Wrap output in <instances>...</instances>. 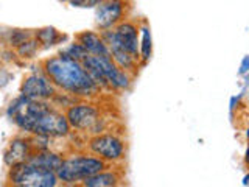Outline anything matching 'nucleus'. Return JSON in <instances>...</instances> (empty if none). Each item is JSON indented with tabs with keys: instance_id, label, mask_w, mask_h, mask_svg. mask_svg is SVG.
Listing matches in <instances>:
<instances>
[{
	"instance_id": "18",
	"label": "nucleus",
	"mask_w": 249,
	"mask_h": 187,
	"mask_svg": "<svg viewBox=\"0 0 249 187\" xmlns=\"http://www.w3.org/2000/svg\"><path fill=\"white\" fill-rule=\"evenodd\" d=\"M31 37H35V33L31 30H13L10 35V45L18 49L19 45L27 42Z\"/></svg>"
},
{
	"instance_id": "23",
	"label": "nucleus",
	"mask_w": 249,
	"mask_h": 187,
	"mask_svg": "<svg viewBox=\"0 0 249 187\" xmlns=\"http://www.w3.org/2000/svg\"><path fill=\"white\" fill-rule=\"evenodd\" d=\"M238 98H240V97H232V98H231V105H229L231 111H233V109H235V106H237V103H238Z\"/></svg>"
},
{
	"instance_id": "11",
	"label": "nucleus",
	"mask_w": 249,
	"mask_h": 187,
	"mask_svg": "<svg viewBox=\"0 0 249 187\" xmlns=\"http://www.w3.org/2000/svg\"><path fill=\"white\" fill-rule=\"evenodd\" d=\"M42 171L44 170H39V168L33 167L27 161L20 162V164H18V166L10 167V170H8V176H6V183L33 187L39 179V176H41Z\"/></svg>"
},
{
	"instance_id": "12",
	"label": "nucleus",
	"mask_w": 249,
	"mask_h": 187,
	"mask_svg": "<svg viewBox=\"0 0 249 187\" xmlns=\"http://www.w3.org/2000/svg\"><path fill=\"white\" fill-rule=\"evenodd\" d=\"M75 41L80 42L89 55H97V56H111L109 47L105 42L103 36L97 31H81L75 36Z\"/></svg>"
},
{
	"instance_id": "7",
	"label": "nucleus",
	"mask_w": 249,
	"mask_h": 187,
	"mask_svg": "<svg viewBox=\"0 0 249 187\" xmlns=\"http://www.w3.org/2000/svg\"><path fill=\"white\" fill-rule=\"evenodd\" d=\"M56 88L50 81V78L44 74V70H37L27 75L20 84V95L30 100H44L49 101L56 95Z\"/></svg>"
},
{
	"instance_id": "13",
	"label": "nucleus",
	"mask_w": 249,
	"mask_h": 187,
	"mask_svg": "<svg viewBox=\"0 0 249 187\" xmlns=\"http://www.w3.org/2000/svg\"><path fill=\"white\" fill-rule=\"evenodd\" d=\"M62 161H64L62 154H59L56 151H52V150H45V151H33L30 154L27 162L39 170L54 171V173H56L58 168L61 167Z\"/></svg>"
},
{
	"instance_id": "24",
	"label": "nucleus",
	"mask_w": 249,
	"mask_h": 187,
	"mask_svg": "<svg viewBox=\"0 0 249 187\" xmlns=\"http://www.w3.org/2000/svg\"><path fill=\"white\" fill-rule=\"evenodd\" d=\"M61 187H84L81 183H72V184H61Z\"/></svg>"
},
{
	"instance_id": "15",
	"label": "nucleus",
	"mask_w": 249,
	"mask_h": 187,
	"mask_svg": "<svg viewBox=\"0 0 249 187\" xmlns=\"http://www.w3.org/2000/svg\"><path fill=\"white\" fill-rule=\"evenodd\" d=\"M140 47H139V52H140V62L142 64H146L148 61L151 59V55H153V37H151V30L150 27L143 23L140 25Z\"/></svg>"
},
{
	"instance_id": "22",
	"label": "nucleus",
	"mask_w": 249,
	"mask_h": 187,
	"mask_svg": "<svg viewBox=\"0 0 249 187\" xmlns=\"http://www.w3.org/2000/svg\"><path fill=\"white\" fill-rule=\"evenodd\" d=\"M61 2H66L70 6H84L86 0H61Z\"/></svg>"
},
{
	"instance_id": "5",
	"label": "nucleus",
	"mask_w": 249,
	"mask_h": 187,
	"mask_svg": "<svg viewBox=\"0 0 249 187\" xmlns=\"http://www.w3.org/2000/svg\"><path fill=\"white\" fill-rule=\"evenodd\" d=\"M88 148L106 164H119L126 158V142L115 132H100L92 136Z\"/></svg>"
},
{
	"instance_id": "25",
	"label": "nucleus",
	"mask_w": 249,
	"mask_h": 187,
	"mask_svg": "<svg viewBox=\"0 0 249 187\" xmlns=\"http://www.w3.org/2000/svg\"><path fill=\"white\" fill-rule=\"evenodd\" d=\"M245 162L249 166V145H248V150H246V154H245Z\"/></svg>"
},
{
	"instance_id": "9",
	"label": "nucleus",
	"mask_w": 249,
	"mask_h": 187,
	"mask_svg": "<svg viewBox=\"0 0 249 187\" xmlns=\"http://www.w3.org/2000/svg\"><path fill=\"white\" fill-rule=\"evenodd\" d=\"M114 31H115L117 37H119V42H120V45L123 47V49L126 50L128 53H131L136 59L140 61V52H139L140 28H139L137 23L134 20L124 19L114 28Z\"/></svg>"
},
{
	"instance_id": "26",
	"label": "nucleus",
	"mask_w": 249,
	"mask_h": 187,
	"mask_svg": "<svg viewBox=\"0 0 249 187\" xmlns=\"http://www.w3.org/2000/svg\"><path fill=\"white\" fill-rule=\"evenodd\" d=\"M243 186H249V173L243 178Z\"/></svg>"
},
{
	"instance_id": "21",
	"label": "nucleus",
	"mask_w": 249,
	"mask_h": 187,
	"mask_svg": "<svg viewBox=\"0 0 249 187\" xmlns=\"http://www.w3.org/2000/svg\"><path fill=\"white\" fill-rule=\"evenodd\" d=\"M103 2H105V0H86L84 6L86 8H95V6H100Z\"/></svg>"
},
{
	"instance_id": "28",
	"label": "nucleus",
	"mask_w": 249,
	"mask_h": 187,
	"mask_svg": "<svg viewBox=\"0 0 249 187\" xmlns=\"http://www.w3.org/2000/svg\"><path fill=\"white\" fill-rule=\"evenodd\" d=\"M120 187H124V186H120Z\"/></svg>"
},
{
	"instance_id": "20",
	"label": "nucleus",
	"mask_w": 249,
	"mask_h": 187,
	"mask_svg": "<svg viewBox=\"0 0 249 187\" xmlns=\"http://www.w3.org/2000/svg\"><path fill=\"white\" fill-rule=\"evenodd\" d=\"M248 72H249V55H246L243 58V61H241V64H240V70H238L240 75H246Z\"/></svg>"
},
{
	"instance_id": "19",
	"label": "nucleus",
	"mask_w": 249,
	"mask_h": 187,
	"mask_svg": "<svg viewBox=\"0 0 249 187\" xmlns=\"http://www.w3.org/2000/svg\"><path fill=\"white\" fill-rule=\"evenodd\" d=\"M39 47H41V45H39V42L36 41L35 37H31V39H28L27 42H23L22 45H19L16 50H18V55L20 58H33Z\"/></svg>"
},
{
	"instance_id": "16",
	"label": "nucleus",
	"mask_w": 249,
	"mask_h": 187,
	"mask_svg": "<svg viewBox=\"0 0 249 187\" xmlns=\"http://www.w3.org/2000/svg\"><path fill=\"white\" fill-rule=\"evenodd\" d=\"M35 39L39 42L41 47L49 49V47L58 44L62 39V36L54 27H44V28H39L35 31Z\"/></svg>"
},
{
	"instance_id": "1",
	"label": "nucleus",
	"mask_w": 249,
	"mask_h": 187,
	"mask_svg": "<svg viewBox=\"0 0 249 187\" xmlns=\"http://www.w3.org/2000/svg\"><path fill=\"white\" fill-rule=\"evenodd\" d=\"M6 115L18 128L35 136L66 137L72 130L66 114L44 100H30L19 95L8 106Z\"/></svg>"
},
{
	"instance_id": "8",
	"label": "nucleus",
	"mask_w": 249,
	"mask_h": 187,
	"mask_svg": "<svg viewBox=\"0 0 249 187\" xmlns=\"http://www.w3.org/2000/svg\"><path fill=\"white\" fill-rule=\"evenodd\" d=\"M124 14H126L124 0H105L100 6H97L95 25L100 31L112 30L124 20Z\"/></svg>"
},
{
	"instance_id": "4",
	"label": "nucleus",
	"mask_w": 249,
	"mask_h": 187,
	"mask_svg": "<svg viewBox=\"0 0 249 187\" xmlns=\"http://www.w3.org/2000/svg\"><path fill=\"white\" fill-rule=\"evenodd\" d=\"M107 168V164L92 153H73L64 158L56 175L61 184L83 183L86 178Z\"/></svg>"
},
{
	"instance_id": "17",
	"label": "nucleus",
	"mask_w": 249,
	"mask_h": 187,
	"mask_svg": "<svg viewBox=\"0 0 249 187\" xmlns=\"http://www.w3.org/2000/svg\"><path fill=\"white\" fill-rule=\"evenodd\" d=\"M61 55H64V56H67V58H72L75 61H80V62H83L86 58L89 56L88 50H86L84 47L80 42H76V41L72 42V44H69L66 49L61 52Z\"/></svg>"
},
{
	"instance_id": "3",
	"label": "nucleus",
	"mask_w": 249,
	"mask_h": 187,
	"mask_svg": "<svg viewBox=\"0 0 249 187\" xmlns=\"http://www.w3.org/2000/svg\"><path fill=\"white\" fill-rule=\"evenodd\" d=\"M83 66L97 83L100 89H114V91H128L132 86L134 76L124 72L112 61L111 56H97L89 55L83 61Z\"/></svg>"
},
{
	"instance_id": "14",
	"label": "nucleus",
	"mask_w": 249,
	"mask_h": 187,
	"mask_svg": "<svg viewBox=\"0 0 249 187\" xmlns=\"http://www.w3.org/2000/svg\"><path fill=\"white\" fill-rule=\"evenodd\" d=\"M123 183V175L117 168H105L98 173L86 178L81 183L84 187H120Z\"/></svg>"
},
{
	"instance_id": "10",
	"label": "nucleus",
	"mask_w": 249,
	"mask_h": 187,
	"mask_svg": "<svg viewBox=\"0 0 249 187\" xmlns=\"http://www.w3.org/2000/svg\"><path fill=\"white\" fill-rule=\"evenodd\" d=\"M31 153H33V150H31L28 137H14L11 142L8 144L6 150L3 153V162H5V166L10 168L13 166H18L20 162L28 161Z\"/></svg>"
},
{
	"instance_id": "27",
	"label": "nucleus",
	"mask_w": 249,
	"mask_h": 187,
	"mask_svg": "<svg viewBox=\"0 0 249 187\" xmlns=\"http://www.w3.org/2000/svg\"><path fill=\"white\" fill-rule=\"evenodd\" d=\"M246 136H248V139H249V130H248V132H246Z\"/></svg>"
},
{
	"instance_id": "2",
	"label": "nucleus",
	"mask_w": 249,
	"mask_h": 187,
	"mask_svg": "<svg viewBox=\"0 0 249 187\" xmlns=\"http://www.w3.org/2000/svg\"><path fill=\"white\" fill-rule=\"evenodd\" d=\"M41 69L50 78L54 88L67 92L69 95L89 98L100 92V88L92 80L83 62L67 58L61 53L44 59Z\"/></svg>"
},
{
	"instance_id": "6",
	"label": "nucleus",
	"mask_w": 249,
	"mask_h": 187,
	"mask_svg": "<svg viewBox=\"0 0 249 187\" xmlns=\"http://www.w3.org/2000/svg\"><path fill=\"white\" fill-rule=\"evenodd\" d=\"M66 117L70 128H75L78 131H90L93 132V136L98 132L97 130L101 122V112L97 105L89 103V101L73 103L67 108Z\"/></svg>"
}]
</instances>
